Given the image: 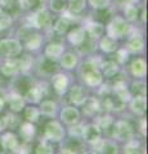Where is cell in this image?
I'll return each instance as SVG.
<instances>
[{"label": "cell", "mask_w": 148, "mask_h": 154, "mask_svg": "<svg viewBox=\"0 0 148 154\" xmlns=\"http://www.w3.org/2000/svg\"><path fill=\"white\" fill-rule=\"evenodd\" d=\"M80 110H81V114H83L84 119H94L99 113L103 112L99 96L94 93H90L87 102L83 104V107L80 108Z\"/></svg>", "instance_id": "obj_17"}, {"label": "cell", "mask_w": 148, "mask_h": 154, "mask_svg": "<svg viewBox=\"0 0 148 154\" xmlns=\"http://www.w3.org/2000/svg\"><path fill=\"white\" fill-rule=\"evenodd\" d=\"M122 9V14L121 16L126 19L129 23H135L139 19V11L140 8L138 7V4H125L121 7Z\"/></svg>", "instance_id": "obj_34"}, {"label": "cell", "mask_w": 148, "mask_h": 154, "mask_svg": "<svg viewBox=\"0 0 148 154\" xmlns=\"http://www.w3.org/2000/svg\"><path fill=\"white\" fill-rule=\"evenodd\" d=\"M49 95H52V90H50L48 80L37 79L36 77L34 85L26 91L23 98L30 104H39L45 96H49Z\"/></svg>", "instance_id": "obj_7"}, {"label": "cell", "mask_w": 148, "mask_h": 154, "mask_svg": "<svg viewBox=\"0 0 148 154\" xmlns=\"http://www.w3.org/2000/svg\"><path fill=\"white\" fill-rule=\"evenodd\" d=\"M104 59L103 54H89L83 58L76 69V80L83 84L89 91L94 93L104 82L103 75L101 72V64Z\"/></svg>", "instance_id": "obj_1"}, {"label": "cell", "mask_w": 148, "mask_h": 154, "mask_svg": "<svg viewBox=\"0 0 148 154\" xmlns=\"http://www.w3.org/2000/svg\"><path fill=\"white\" fill-rule=\"evenodd\" d=\"M23 51L22 44L17 37L0 38V59H12L17 58Z\"/></svg>", "instance_id": "obj_13"}, {"label": "cell", "mask_w": 148, "mask_h": 154, "mask_svg": "<svg viewBox=\"0 0 148 154\" xmlns=\"http://www.w3.org/2000/svg\"><path fill=\"white\" fill-rule=\"evenodd\" d=\"M58 69H59V67H58L57 62L48 59V58L43 57V55H39V58H36V62H35L34 76L37 77V79L48 80Z\"/></svg>", "instance_id": "obj_15"}, {"label": "cell", "mask_w": 148, "mask_h": 154, "mask_svg": "<svg viewBox=\"0 0 148 154\" xmlns=\"http://www.w3.org/2000/svg\"><path fill=\"white\" fill-rule=\"evenodd\" d=\"M3 118H4V123H5V130H11V131H16L18 125L22 121L21 114L12 113L9 110H5L3 113Z\"/></svg>", "instance_id": "obj_36"}, {"label": "cell", "mask_w": 148, "mask_h": 154, "mask_svg": "<svg viewBox=\"0 0 148 154\" xmlns=\"http://www.w3.org/2000/svg\"><path fill=\"white\" fill-rule=\"evenodd\" d=\"M0 9H3L4 12L8 13L9 16H12L13 18L18 17L21 13L18 0H0Z\"/></svg>", "instance_id": "obj_37"}, {"label": "cell", "mask_w": 148, "mask_h": 154, "mask_svg": "<svg viewBox=\"0 0 148 154\" xmlns=\"http://www.w3.org/2000/svg\"><path fill=\"white\" fill-rule=\"evenodd\" d=\"M21 117H22L23 121L37 125L41 121V113H40V109H39V107H37V104L27 103L26 107L23 108V110L21 112Z\"/></svg>", "instance_id": "obj_32"}, {"label": "cell", "mask_w": 148, "mask_h": 154, "mask_svg": "<svg viewBox=\"0 0 148 154\" xmlns=\"http://www.w3.org/2000/svg\"><path fill=\"white\" fill-rule=\"evenodd\" d=\"M81 59H83V57H81L75 49H66L57 63H58L59 69L72 73V72H75L77 69Z\"/></svg>", "instance_id": "obj_16"}, {"label": "cell", "mask_w": 148, "mask_h": 154, "mask_svg": "<svg viewBox=\"0 0 148 154\" xmlns=\"http://www.w3.org/2000/svg\"><path fill=\"white\" fill-rule=\"evenodd\" d=\"M7 110V99H5V89L0 88V114Z\"/></svg>", "instance_id": "obj_44"}, {"label": "cell", "mask_w": 148, "mask_h": 154, "mask_svg": "<svg viewBox=\"0 0 148 154\" xmlns=\"http://www.w3.org/2000/svg\"><path fill=\"white\" fill-rule=\"evenodd\" d=\"M104 136L102 128L93 119H85L83 126V134H81V141L85 146H93Z\"/></svg>", "instance_id": "obj_11"}, {"label": "cell", "mask_w": 148, "mask_h": 154, "mask_svg": "<svg viewBox=\"0 0 148 154\" xmlns=\"http://www.w3.org/2000/svg\"><path fill=\"white\" fill-rule=\"evenodd\" d=\"M30 14L25 18V25H28L31 27L36 28L41 32H50L53 18L50 16V12L45 8H39L32 12H28Z\"/></svg>", "instance_id": "obj_6"}, {"label": "cell", "mask_w": 148, "mask_h": 154, "mask_svg": "<svg viewBox=\"0 0 148 154\" xmlns=\"http://www.w3.org/2000/svg\"><path fill=\"white\" fill-rule=\"evenodd\" d=\"M21 44H22V48H23V51L37 54V53L41 51L43 46H44V44H45L44 32L35 30L32 33H30V35H28Z\"/></svg>", "instance_id": "obj_20"}, {"label": "cell", "mask_w": 148, "mask_h": 154, "mask_svg": "<svg viewBox=\"0 0 148 154\" xmlns=\"http://www.w3.org/2000/svg\"><path fill=\"white\" fill-rule=\"evenodd\" d=\"M90 148L97 150L99 154H120L121 145L115 140H112L111 137L103 136L97 144H94V145Z\"/></svg>", "instance_id": "obj_26"}, {"label": "cell", "mask_w": 148, "mask_h": 154, "mask_svg": "<svg viewBox=\"0 0 148 154\" xmlns=\"http://www.w3.org/2000/svg\"><path fill=\"white\" fill-rule=\"evenodd\" d=\"M120 154H146L144 139L135 136L131 140L121 144Z\"/></svg>", "instance_id": "obj_29"}, {"label": "cell", "mask_w": 148, "mask_h": 154, "mask_svg": "<svg viewBox=\"0 0 148 154\" xmlns=\"http://www.w3.org/2000/svg\"><path fill=\"white\" fill-rule=\"evenodd\" d=\"M79 18H76L74 16H71L67 12H65L63 14H61V17H58L55 21L52 23V28L50 32L54 33V35H58L63 37L66 33L68 32V30L72 27V23L77 22Z\"/></svg>", "instance_id": "obj_22"}, {"label": "cell", "mask_w": 148, "mask_h": 154, "mask_svg": "<svg viewBox=\"0 0 148 154\" xmlns=\"http://www.w3.org/2000/svg\"><path fill=\"white\" fill-rule=\"evenodd\" d=\"M58 119L66 127H68V126H72V125L81 122L84 118H83V114H81L80 108L75 107L72 104L62 103V107L58 113Z\"/></svg>", "instance_id": "obj_14"}, {"label": "cell", "mask_w": 148, "mask_h": 154, "mask_svg": "<svg viewBox=\"0 0 148 154\" xmlns=\"http://www.w3.org/2000/svg\"><path fill=\"white\" fill-rule=\"evenodd\" d=\"M129 90L131 95H147L146 80H129Z\"/></svg>", "instance_id": "obj_38"}, {"label": "cell", "mask_w": 148, "mask_h": 154, "mask_svg": "<svg viewBox=\"0 0 148 154\" xmlns=\"http://www.w3.org/2000/svg\"><path fill=\"white\" fill-rule=\"evenodd\" d=\"M79 154H99L97 150H94L93 148H89V146H87L85 149H83V150H81Z\"/></svg>", "instance_id": "obj_45"}, {"label": "cell", "mask_w": 148, "mask_h": 154, "mask_svg": "<svg viewBox=\"0 0 148 154\" xmlns=\"http://www.w3.org/2000/svg\"><path fill=\"white\" fill-rule=\"evenodd\" d=\"M107 136L111 137L116 143H118L120 145L131 140V139H134L135 136H138L135 132L134 118L131 116H129L126 112L117 114L107 134Z\"/></svg>", "instance_id": "obj_2"}, {"label": "cell", "mask_w": 148, "mask_h": 154, "mask_svg": "<svg viewBox=\"0 0 148 154\" xmlns=\"http://www.w3.org/2000/svg\"><path fill=\"white\" fill-rule=\"evenodd\" d=\"M48 8L55 14H63L67 11V0H49Z\"/></svg>", "instance_id": "obj_39"}, {"label": "cell", "mask_w": 148, "mask_h": 154, "mask_svg": "<svg viewBox=\"0 0 148 154\" xmlns=\"http://www.w3.org/2000/svg\"><path fill=\"white\" fill-rule=\"evenodd\" d=\"M54 154H79V152L74 150L72 148L65 145V144H59V145L57 146V150Z\"/></svg>", "instance_id": "obj_43"}, {"label": "cell", "mask_w": 148, "mask_h": 154, "mask_svg": "<svg viewBox=\"0 0 148 154\" xmlns=\"http://www.w3.org/2000/svg\"><path fill=\"white\" fill-rule=\"evenodd\" d=\"M90 93H92V91H89L83 84L79 82L77 80H75L72 82V85L70 86L68 91L66 93L65 98L62 99V102L67 103V104H72L77 108H81L83 104L87 102Z\"/></svg>", "instance_id": "obj_8"}, {"label": "cell", "mask_w": 148, "mask_h": 154, "mask_svg": "<svg viewBox=\"0 0 148 154\" xmlns=\"http://www.w3.org/2000/svg\"><path fill=\"white\" fill-rule=\"evenodd\" d=\"M5 99H7V110L12 113L21 114L23 108L26 107V99L23 98V95L20 94L18 91L13 90L12 88H5Z\"/></svg>", "instance_id": "obj_18"}, {"label": "cell", "mask_w": 148, "mask_h": 154, "mask_svg": "<svg viewBox=\"0 0 148 154\" xmlns=\"http://www.w3.org/2000/svg\"><path fill=\"white\" fill-rule=\"evenodd\" d=\"M147 98L146 95H133L126 104V113L133 118L146 117Z\"/></svg>", "instance_id": "obj_19"}, {"label": "cell", "mask_w": 148, "mask_h": 154, "mask_svg": "<svg viewBox=\"0 0 148 154\" xmlns=\"http://www.w3.org/2000/svg\"><path fill=\"white\" fill-rule=\"evenodd\" d=\"M3 131H5V123H4V118H3V113L0 114V134Z\"/></svg>", "instance_id": "obj_46"}, {"label": "cell", "mask_w": 148, "mask_h": 154, "mask_svg": "<svg viewBox=\"0 0 148 154\" xmlns=\"http://www.w3.org/2000/svg\"><path fill=\"white\" fill-rule=\"evenodd\" d=\"M40 137L49 143L55 144V145H59L67 137L66 126L58 118L45 119V123L43 125V128L40 132Z\"/></svg>", "instance_id": "obj_4"}, {"label": "cell", "mask_w": 148, "mask_h": 154, "mask_svg": "<svg viewBox=\"0 0 148 154\" xmlns=\"http://www.w3.org/2000/svg\"><path fill=\"white\" fill-rule=\"evenodd\" d=\"M67 49L66 46V42L63 40H50L44 44L41 49V55L48 58L50 60L58 62V59L61 58V55L65 53V50Z\"/></svg>", "instance_id": "obj_23"}, {"label": "cell", "mask_w": 148, "mask_h": 154, "mask_svg": "<svg viewBox=\"0 0 148 154\" xmlns=\"http://www.w3.org/2000/svg\"><path fill=\"white\" fill-rule=\"evenodd\" d=\"M99 68H101V72L103 75L104 81H111L112 79H115V77L120 73L122 67L118 64L113 58L108 57V58H104L103 59V62H102V64H101Z\"/></svg>", "instance_id": "obj_27"}, {"label": "cell", "mask_w": 148, "mask_h": 154, "mask_svg": "<svg viewBox=\"0 0 148 154\" xmlns=\"http://www.w3.org/2000/svg\"><path fill=\"white\" fill-rule=\"evenodd\" d=\"M62 103L63 102L54 95L45 96V98L37 104V107L40 109V113H41V118H45V119L58 118V113L62 107Z\"/></svg>", "instance_id": "obj_12"}, {"label": "cell", "mask_w": 148, "mask_h": 154, "mask_svg": "<svg viewBox=\"0 0 148 154\" xmlns=\"http://www.w3.org/2000/svg\"><path fill=\"white\" fill-rule=\"evenodd\" d=\"M124 48L128 50V53L133 55H143L146 51V38L140 30L133 28V31L129 33L125 38V45Z\"/></svg>", "instance_id": "obj_10"}, {"label": "cell", "mask_w": 148, "mask_h": 154, "mask_svg": "<svg viewBox=\"0 0 148 154\" xmlns=\"http://www.w3.org/2000/svg\"><path fill=\"white\" fill-rule=\"evenodd\" d=\"M75 80H76L75 76L71 72L58 69L55 73H53L48 79V82H49L50 90H52V95H54L62 100Z\"/></svg>", "instance_id": "obj_5"}, {"label": "cell", "mask_w": 148, "mask_h": 154, "mask_svg": "<svg viewBox=\"0 0 148 154\" xmlns=\"http://www.w3.org/2000/svg\"><path fill=\"white\" fill-rule=\"evenodd\" d=\"M118 48H120V41L107 36L106 33L97 41V50L104 55H112Z\"/></svg>", "instance_id": "obj_31"}, {"label": "cell", "mask_w": 148, "mask_h": 154, "mask_svg": "<svg viewBox=\"0 0 148 154\" xmlns=\"http://www.w3.org/2000/svg\"><path fill=\"white\" fill-rule=\"evenodd\" d=\"M66 42L72 48V49H77L85 42L88 38L87 32H85L83 25H74L66 33Z\"/></svg>", "instance_id": "obj_24"}, {"label": "cell", "mask_w": 148, "mask_h": 154, "mask_svg": "<svg viewBox=\"0 0 148 154\" xmlns=\"http://www.w3.org/2000/svg\"><path fill=\"white\" fill-rule=\"evenodd\" d=\"M16 59V63L20 69V73L22 75H34V68H35V62L36 57L32 53L28 51H22Z\"/></svg>", "instance_id": "obj_25"}, {"label": "cell", "mask_w": 148, "mask_h": 154, "mask_svg": "<svg viewBox=\"0 0 148 154\" xmlns=\"http://www.w3.org/2000/svg\"><path fill=\"white\" fill-rule=\"evenodd\" d=\"M57 146L55 144L53 143H49L44 140V139H36V141L32 144V150L31 154H54L57 150Z\"/></svg>", "instance_id": "obj_33"}, {"label": "cell", "mask_w": 148, "mask_h": 154, "mask_svg": "<svg viewBox=\"0 0 148 154\" xmlns=\"http://www.w3.org/2000/svg\"><path fill=\"white\" fill-rule=\"evenodd\" d=\"M134 26L129 23L121 14H113L104 25V33L115 40L122 41L133 31Z\"/></svg>", "instance_id": "obj_3"}, {"label": "cell", "mask_w": 148, "mask_h": 154, "mask_svg": "<svg viewBox=\"0 0 148 154\" xmlns=\"http://www.w3.org/2000/svg\"><path fill=\"white\" fill-rule=\"evenodd\" d=\"M83 27L87 32V36L94 41H98L104 35V23L97 19H87L83 23Z\"/></svg>", "instance_id": "obj_28"}, {"label": "cell", "mask_w": 148, "mask_h": 154, "mask_svg": "<svg viewBox=\"0 0 148 154\" xmlns=\"http://www.w3.org/2000/svg\"><path fill=\"white\" fill-rule=\"evenodd\" d=\"M14 23V18L5 13L3 9H0V32L8 31L9 28H12Z\"/></svg>", "instance_id": "obj_40"}, {"label": "cell", "mask_w": 148, "mask_h": 154, "mask_svg": "<svg viewBox=\"0 0 148 154\" xmlns=\"http://www.w3.org/2000/svg\"><path fill=\"white\" fill-rule=\"evenodd\" d=\"M17 135L20 136L23 144H34L36 139L39 137V128H37L36 123H31L27 121H21L16 130Z\"/></svg>", "instance_id": "obj_21"}, {"label": "cell", "mask_w": 148, "mask_h": 154, "mask_svg": "<svg viewBox=\"0 0 148 154\" xmlns=\"http://www.w3.org/2000/svg\"><path fill=\"white\" fill-rule=\"evenodd\" d=\"M20 75V69L16 63V59H0V77L4 80H9V82Z\"/></svg>", "instance_id": "obj_30"}, {"label": "cell", "mask_w": 148, "mask_h": 154, "mask_svg": "<svg viewBox=\"0 0 148 154\" xmlns=\"http://www.w3.org/2000/svg\"><path fill=\"white\" fill-rule=\"evenodd\" d=\"M126 75L131 80H146L147 76V60L143 55H133L124 67Z\"/></svg>", "instance_id": "obj_9"}, {"label": "cell", "mask_w": 148, "mask_h": 154, "mask_svg": "<svg viewBox=\"0 0 148 154\" xmlns=\"http://www.w3.org/2000/svg\"><path fill=\"white\" fill-rule=\"evenodd\" d=\"M39 4V0H18L21 12H32L35 11V7Z\"/></svg>", "instance_id": "obj_42"}, {"label": "cell", "mask_w": 148, "mask_h": 154, "mask_svg": "<svg viewBox=\"0 0 148 154\" xmlns=\"http://www.w3.org/2000/svg\"><path fill=\"white\" fill-rule=\"evenodd\" d=\"M89 7L93 11H106L111 7V0H88Z\"/></svg>", "instance_id": "obj_41"}, {"label": "cell", "mask_w": 148, "mask_h": 154, "mask_svg": "<svg viewBox=\"0 0 148 154\" xmlns=\"http://www.w3.org/2000/svg\"><path fill=\"white\" fill-rule=\"evenodd\" d=\"M87 9V0H67V12L71 16L79 18Z\"/></svg>", "instance_id": "obj_35"}]
</instances>
